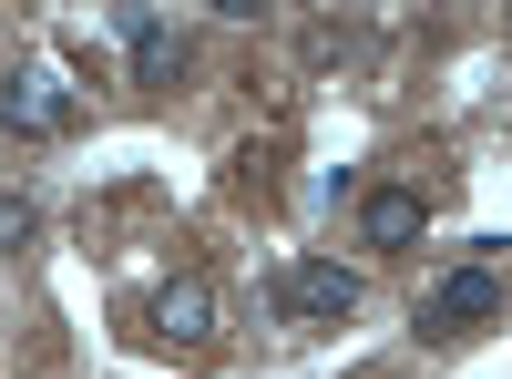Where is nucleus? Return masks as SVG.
<instances>
[{
	"label": "nucleus",
	"instance_id": "3",
	"mask_svg": "<svg viewBox=\"0 0 512 379\" xmlns=\"http://www.w3.org/2000/svg\"><path fill=\"white\" fill-rule=\"evenodd\" d=\"M267 298H277L297 328H338V318H359V277L338 267V257H287Z\"/></svg>",
	"mask_w": 512,
	"mask_h": 379
},
{
	"label": "nucleus",
	"instance_id": "7",
	"mask_svg": "<svg viewBox=\"0 0 512 379\" xmlns=\"http://www.w3.org/2000/svg\"><path fill=\"white\" fill-rule=\"evenodd\" d=\"M226 185H236V195H267V185H277V154H256V144H246V154L226 164Z\"/></svg>",
	"mask_w": 512,
	"mask_h": 379
},
{
	"label": "nucleus",
	"instance_id": "5",
	"mask_svg": "<svg viewBox=\"0 0 512 379\" xmlns=\"http://www.w3.org/2000/svg\"><path fill=\"white\" fill-rule=\"evenodd\" d=\"M431 195L420 185H359V246H420Z\"/></svg>",
	"mask_w": 512,
	"mask_h": 379
},
{
	"label": "nucleus",
	"instance_id": "4",
	"mask_svg": "<svg viewBox=\"0 0 512 379\" xmlns=\"http://www.w3.org/2000/svg\"><path fill=\"white\" fill-rule=\"evenodd\" d=\"M492 318H502V267H451L431 298H420V328H431V339H472Z\"/></svg>",
	"mask_w": 512,
	"mask_h": 379
},
{
	"label": "nucleus",
	"instance_id": "8",
	"mask_svg": "<svg viewBox=\"0 0 512 379\" xmlns=\"http://www.w3.org/2000/svg\"><path fill=\"white\" fill-rule=\"evenodd\" d=\"M41 236V205L31 195H0V246H31Z\"/></svg>",
	"mask_w": 512,
	"mask_h": 379
},
{
	"label": "nucleus",
	"instance_id": "6",
	"mask_svg": "<svg viewBox=\"0 0 512 379\" xmlns=\"http://www.w3.org/2000/svg\"><path fill=\"white\" fill-rule=\"evenodd\" d=\"M123 41H134V82H144V93H175V82H185V31L175 21H154V11H134V21H123Z\"/></svg>",
	"mask_w": 512,
	"mask_h": 379
},
{
	"label": "nucleus",
	"instance_id": "1",
	"mask_svg": "<svg viewBox=\"0 0 512 379\" xmlns=\"http://www.w3.org/2000/svg\"><path fill=\"white\" fill-rule=\"evenodd\" d=\"M144 339L154 349H175V359H216L226 349V308H216V277H164L154 287V308H144Z\"/></svg>",
	"mask_w": 512,
	"mask_h": 379
},
{
	"label": "nucleus",
	"instance_id": "2",
	"mask_svg": "<svg viewBox=\"0 0 512 379\" xmlns=\"http://www.w3.org/2000/svg\"><path fill=\"white\" fill-rule=\"evenodd\" d=\"M82 123V93L62 72H41V62H21V72H0V134H21V144H62Z\"/></svg>",
	"mask_w": 512,
	"mask_h": 379
}]
</instances>
